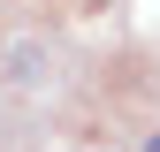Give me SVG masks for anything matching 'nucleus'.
<instances>
[{
    "label": "nucleus",
    "instance_id": "1",
    "mask_svg": "<svg viewBox=\"0 0 160 152\" xmlns=\"http://www.w3.org/2000/svg\"><path fill=\"white\" fill-rule=\"evenodd\" d=\"M145 152H160V129H152V137H145Z\"/></svg>",
    "mask_w": 160,
    "mask_h": 152
}]
</instances>
